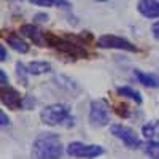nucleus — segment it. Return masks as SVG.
Segmentation results:
<instances>
[{
    "mask_svg": "<svg viewBox=\"0 0 159 159\" xmlns=\"http://www.w3.org/2000/svg\"><path fill=\"white\" fill-rule=\"evenodd\" d=\"M40 119L46 126H65L72 127L75 124V118L70 113V107L65 103H51L40 111Z\"/></svg>",
    "mask_w": 159,
    "mask_h": 159,
    "instance_id": "f03ea898",
    "label": "nucleus"
},
{
    "mask_svg": "<svg viewBox=\"0 0 159 159\" xmlns=\"http://www.w3.org/2000/svg\"><path fill=\"white\" fill-rule=\"evenodd\" d=\"M142 135L148 142H159V119H151L142 126Z\"/></svg>",
    "mask_w": 159,
    "mask_h": 159,
    "instance_id": "f8f14e48",
    "label": "nucleus"
},
{
    "mask_svg": "<svg viewBox=\"0 0 159 159\" xmlns=\"http://www.w3.org/2000/svg\"><path fill=\"white\" fill-rule=\"evenodd\" d=\"M7 59H8L7 49H5V45H2V46H0V61H2V62H5Z\"/></svg>",
    "mask_w": 159,
    "mask_h": 159,
    "instance_id": "b1692460",
    "label": "nucleus"
},
{
    "mask_svg": "<svg viewBox=\"0 0 159 159\" xmlns=\"http://www.w3.org/2000/svg\"><path fill=\"white\" fill-rule=\"evenodd\" d=\"M143 151L150 159H159V142H147Z\"/></svg>",
    "mask_w": 159,
    "mask_h": 159,
    "instance_id": "a211bd4d",
    "label": "nucleus"
},
{
    "mask_svg": "<svg viewBox=\"0 0 159 159\" xmlns=\"http://www.w3.org/2000/svg\"><path fill=\"white\" fill-rule=\"evenodd\" d=\"M11 2H19V0H11Z\"/></svg>",
    "mask_w": 159,
    "mask_h": 159,
    "instance_id": "a878e982",
    "label": "nucleus"
},
{
    "mask_svg": "<svg viewBox=\"0 0 159 159\" xmlns=\"http://www.w3.org/2000/svg\"><path fill=\"white\" fill-rule=\"evenodd\" d=\"M134 75H135V78H137V81H139L140 84H143L145 88H151V89L159 88V75L147 73V72L139 70V69L134 70Z\"/></svg>",
    "mask_w": 159,
    "mask_h": 159,
    "instance_id": "9b49d317",
    "label": "nucleus"
},
{
    "mask_svg": "<svg viewBox=\"0 0 159 159\" xmlns=\"http://www.w3.org/2000/svg\"><path fill=\"white\" fill-rule=\"evenodd\" d=\"M111 135L116 137L118 140H121L127 148L130 150H139L142 147V139L139 137V134L129 126L124 124H113L110 127Z\"/></svg>",
    "mask_w": 159,
    "mask_h": 159,
    "instance_id": "423d86ee",
    "label": "nucleus"
},
{
    "mask_svg": "<svg viewBox=\"0 0 159 159\" xmlns=\"http://www.w3.org/2000/svg\"><path fill=\"white\" fill-rule=\"evenodd\" d=\"M29 70H27V65H24L22 62H16V76H18V81L22 86H27L29 84Z\"/></svg>",
    "mask_w": 159,
    "mask_h": 159,
    "instance_id": "f3484780",
    "label": "nucleus"
},
{
    "mask_svg": "<svg viewBox=\"0 0 159 159\" xmlns=\"http://www.w3.org/2000/svg\"><path fill=\"white\" fill-rule=\"evenodd\" d=\"M8 75L3 69H0V84H2V88H8Z\"/></svg>",
    "mask_w": 159,
    "mask_h": 159,
    "instance_id": "aec40b11",
    "label": "nucleus"
},
{
    "mask_svg": "<svg viewBox=\"0 0 159 159\" xmlns=\"http://www.w3.org/2000/svg\"><path fill=\"white\" fill-rule=\"evenodd\" d=\"M89 126L94 129H100L108 126L110 123V105L105 99H94L89 103Z\"/></svg>",
    "mask_w": 159,
    "mask_h": 159,
    "instance_id": "7ed1b4c3",
    "label": "nucleus"
},
{
    "mask_svg": "<svg viewBox=\"0 0 159 159\" xmlns=\"http://www.w3.org/2000/svg\"><path fill=\"white\" fill-rule=\"evenodd\" d=\"M62 153V140L54 132L40 134L32 143V159H61Z\"/></svg>",
    "mask_w": 159,
    "mask_h": 159,
    "instance_id": "f257e3e1",
    "label": "nucleus"
},
{
    "mask_svg": "<svg viewBox=\"0 0 159 159\" xmlns=\"http://www.w3.org/2000/svg\"><path fill=\"white\" fill-rule=\"evenodd\" d=\"M46 42L49 46L56 48L59 52H64L70 57H86L88 56V51L83 48V45H80L76 42H72L69 38H59L48 34L46 35Z\"/></svg>",
    "mask_w": 159,
    "mask_h": 159,
    "instance_id": "20e7f679",
    "label": "nucleus"
},
{
    "mask_svg": "<svg viewBox=\"0 0 159 159\" xmlns=\"http://www.w3.org/2000/svg\"><path fill=\"white\" fill-rule=\"evenodd\" d=\"M0 124H2V127L10 126V118L5 115V111H0Z\"/></svg>",
    "mask_w": 159,
    "mask_h": 159,
    "instance_id": "412c9836",
    "label": "nucleus"
},
{
    "mask_svg": "<svg viewBox=\"0 0 159 159\" xmlns=\"http://www.w3.org/2000/svg\"><path fill=\"white\" fill-rule=\"evenodd\" d=\"M151 32H153L154 38H156V40H159V21H157V22H154V24L151 25Z\"/></svg>",
    "mask_w": 159,
    "mask_h": 159,
    "instance_id": "5701e85b",
    "label": "nucleus"
},
{
    "mask_svg": "<svg viewBox=\"0 0 159 159\" xmlns=\"http://www.w3.org/2000/svg\"><path fill=\"white\" fill-rule=\"evenodd\" d=\"M97 46L103 49H121V51H129V52H135L139 48L130 43L129 40L123 37H116V35H100L97 38Z\"/></svg>",
    "mask_w": 159,
    "mask_h": 159,
    "instance_id": "0eeeda50",
    "label": "nucleus"
},
{
    "mask_svg": "<svg viewBox=\"0 0 159 159\" xmlns=\"http://www.w3.org/2000/svg\"><path fill=\"white\" fill-rule=\"evenodd\" d=\"M2 103L11 110L22 108V96L15 88H3L2 89Z\"/></svg>",
    "mask_w": 159,
    "mask_h": 159,
    "instance_id": "1a4fd4ad",
    "label": "nucleus"
},
{
    "mask_svg": "<svg viewBox=\"0 0 159 159\" xmlns=\"http://www.w3.org/2000/svg\"><path fill=\"white\" fill-rule=\"evenodd\" d=\"M34 107H35V99H34L30 94L24 96V97H22V108H24V110H32Z\"/></svg>",
    "mask_w": 159,
    "mask_h": 159,
    "instance_id": "6ab92c4d",
    "label": "nucleus"
},
{
    "mask_svg": "<svg viewBox=\"0 0 159 159\" xmlns=\"http://www.w3.org/2000/svg\"><path fill=\"white\" fill-rule=\"evenodd\" d=\"M34 18H35V21H38V22H46V21H48V15H46V13H37Z\"/></svg>",
    "mask_w": 159,
    "mask_h": 159,
    "instance_id": "4be33fe9",
    "label": "nucleus"
},
{
    "mask_svg": "<svg viewBox=\"0 0 159 159\" xmlns=\"http://www.w3.org/2000/svg\"><path fill=\"white\" fill-rule=\"evenodd\" d=\"M137 11L147 19L159 18V0H139Z\"/></svg>",
    "mask_w": 159,
    "mask_h": 159,
    "instance_id": "9d476101",
    "label": "nucleus"
},
{
    "mask_svg": "<svg viewBox=\"0 0 159 159\" xmlns=\"http://www.w3.org/2000/svg\"><path fill=\"white\" fill-rule=\"evenodd\" d=\"M19 32H21L24 37H27L30 42H32L34 45H37V46H45V45H48V42H46V34L40 29V27H37L35 24H24V25H21Z\"/></svg>",
    "mask_w": 159,
    "mask_h": 159,
    "instance_id": "6e6552de",
    "label": "nucleus"
},
{
    "mask_svg": "<svg viewBox=\"0 0 159 159\" xmlns=\"http://www.w3.org/2000/svg\"><path fill=\"white\" fill-rule=\"evenodd\" d=\"M116 91H118V94H119V96H123V97H126V99L134 100L135 103H142V102H143L142 94H140L137 89L130 88V86H119Z\"/></svg>",
    "mask_w": 159,
    "mask_h": 159,
    "instance_id": "2eb2a0df",
    "label": "nucleus"
},
{
    "mask_svg": "<svg viewBox=\"0 0 159 159\" xmlns=\"http://www.w3.org/2000/svg\"><path fill=\"white\" fill-rule=\"evenodd\" d=\"M94 2H107V0H94Z\"/></svg>",
    "mask_w": 159,
    "mask_h": 159,
    "instance_id": "393cba45",
    "label": "nucleus"
},
{
    "mask_svg": "<svg viewBox=\"0 0 159 159\" xmlns=\"http://www.w3.org/2000/svg\"><path fill=\"white\" fill-rule=\"evenodd\" d=\"M70 157L76 159H96L105 153L103 147L94 143H83V142H70L65 148Z\"/></svg>",
    "mask_w": 159,
    "mask_h": 159,
    "instance_id": "39448f33",
    "label": "nucleus"
},
{
    "mask_svg": "<svg viewBox=\"0 0 159 159\" xmlns=\"http://www.w3.org/2000/svg\"><path fill=\"white\" fill-rule=\"evenodd\" d=\"M7 43L15 49V51H18V52H21V54H25V52H29V45H27V42H25L24 38H21L19 35H10L8 38H7Z\"/></svg>",
    "mask_w": 159,
    "mask_h": 159,
    "instance_id": "4468645a",
    "label": "nucleus"
},
{
    "mask_svg": "<svg viewBox=\"0 0 159 159\" xmlns=\"http://www.w3.org/2000/svg\"><path fill=\"white\" fill-rule=\"evenodd\" d=\"M27 70L30 75H45V73H49L52 67L46 61H32L27 64Z\"/></svg>",
    "mask_w": 159,
    "mask_h": 159,
    "instance_id": "ddd939ff",
    "label": "nucleus"
},
{
    "mask_svg": "<svg viewBox=\"0 0 159 159\" xmlns=\"http://www.w3.org/2000/svg\"><path fill=\"white\" fill-rule=\"evenodd\" d=\"M37 7H59V8H70L69 0H29Z\"/></svg>",
    "mask_w": 159,
    "mask_h": 159,
    "instance_id": "dca6fc26",
    "label": "nucleus"
}]
</instances>
